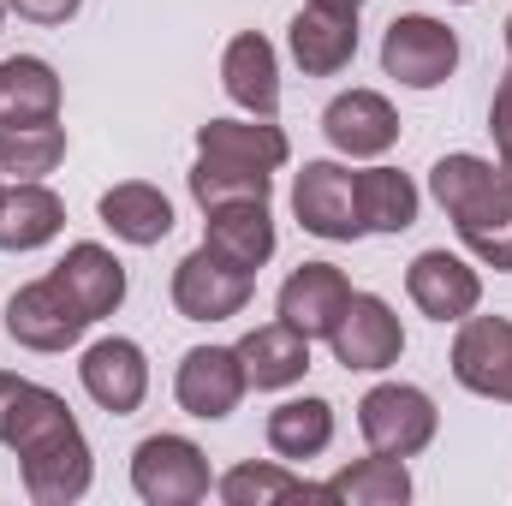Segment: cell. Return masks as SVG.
I'll list each match as a JSON object with an SVG mask.
<instances>
[{
    "instance_id": "cell-31",
    "label": "cell",
    "mask_w": 512,
    "mask_h": 506,
    "mask_svg": "<svg viewBox=\"0 0 512 506\" xmlns=\"http://www.w3.org/2000/svg\"><path fill=\"white\" fill-rule=\"evenodd\" d=\"M489 131H495V143H501V167H512V72L501 78V90H495V108H489Z\"/></svg>"
},
{
    "instance_id": "cell-11",
    "label": "cell",
    "mask_w": 512,
    "mask_h": 506,
    "mask_svg": "<svg viewBox=\"0 0 512 506\" xmlns=\"http://www.w3.org/2000/svg\"><path fill=\"white\" fill-rule=\"evenodd\" d=\"M84 328L90 322L66 304V292L54 280H30L24 292L6 298V334L30 352H66V346H78Z\"/></svg>"
},
{
    "instance_id": "cell-32",
    "label": "cell",
    "mask_w": 512,
    "mask_h": 506,
    "mask_svg": "<svg viewBox=\"0 0 512 506\" xmlns=\"http://www.w3.org/2000/svg\"><path fill=\"white\" fill-rule=\"evenodd\" d=\"M18 18H30V24H66L84 0H6Z\"/></svg>"
},
{
    "instance_id": "cell-30",
    "label": "cell",
    "mask_w": 512,
    "mask_h": 506,
    "mask_svg": "<svg viewBox=\"0 0 512 506\" xmlns=\"http://www.w3.org/2000/svg\"><path fill=\"white\" fill-rule=\"evenodd\" d=\"M191 197L203 209H221V203H268V173L262 167H233V161H215V155H197L191 167Z\"/></svg>"
},
{
    "instance_id": "cell-4",
    "label": "cell",
    "mask_w": 512,
    "mask_h": 506,
    "mask_svg": "<svg viewBox=\"0 0 512 506\" xmlns=\"http://www.w3.org/2000/svg\"><path fill=\"white\" fill-rule=\"evenodd\" d=\"M131 489L149 506H191L209 495V459L185 435H149L131 453Z\"/></svg>"
},
{
    "instance_id": "cell-36",
    "label": "cell",
    "mask_w": 512,
    "mask_h": 506,
    "mask_svg": "<svg viewBox=\"0 0 512 506\" xmlns=\"http://www.w3.org/2000/svg\"><path fill=\"white\" fill-rule=\"evenodd\" d=\"M0 197H6V191H0Z\"/></svg>"
},
{
    "instance_id": "cell-33",
    "label": "cell",
    "mask_w": 512,
    "mask_h": 506,
    "mask_svg": "<svg viewBox=\"0 0 512 506\" xmlns=\"http://www.w3.org/2000/svg\"><path fill=\"white\" fill-rule=\"evenodd\" d=\"M18 393H24V381L6 376L0 370V441H6V429H12V411H18Z\"/></svg>"
},
{
    "instance_id": "cell-12",
    "label": "cell",
    "mask_w": 512,
    "mask_h": 506,
    "mask_svg": "<svg viewBox=\"0 0 512 506\" xmlns=\"http://www.w3.org/2000/svg\"><path fill=\"white\" fill-rule=\"evenodd\" d=\"M346 304H352V280L334 262H304L280 286V322H292L304 340H328Z\"/></svg>"
},
{
    "instance_id": "cell-14",
    "label": "cell",
    "mask_w": 512,
    "mask_h": 506,
    "mask_svg": "<svg viewBox=\"0 0 512 506\" xmlns=\"http://www.w3.org/2000/svg\"><path fill=\"white\" fill-rule=\"evenodd\" d=\"M405 292H411V304H417L423 316H435V322H465V316L477 310V298H483V280H477V268H465L459 256L423 251L405 268Z\"/></svg>"
},
{
    "instance_id": "cell-8",
    "label": "cell",
    "mask_w": 512,
    "mask_h": 506,
    "mask_svg": "<svg viewBox=\"0 0 512 506\" xmlns=\"http://www.w3.org/2000/svg\"><path fill=\"white\" fill-rule=\"evenodd\" d=\"M328 346H334V358L346 370H387V364H399L405 334H399V316L387 310L376 292H352V304L340 310Z\"/></svg>"
},
{
    "instance_id": "cell-3",
    "label": "cell",
    "mask_w": 512,
    "mask_h": 506,
    "mask_svg": "<svg viewBox=\"0 0 512 506\" xmlns=\"http://www.w3.org/2000/svg\"><path fill=\"white\" fill-rule=\"evenodd\" d=\"M358 429H364L370 453L411 459V453H423L435 441V399L423 387H405V381L370 387L364 405H358Z\"/></svg>"
},
{
    "instance_id": "cell-24",
    "label": "cell",
    "mask_w": 512,
    "mask_h": 506,
    "mask_svg": "<svg viewBox=\"0 0 512 506\" xmlns=\"http://www.w3.org/2000/svg\"><path fill=\"white\" fill-rule=\"evenodd\" d=\"M60 114V78L36 54L0 60V120H54Z\"/></svg>"
},
{
    "instance_id": "cell-21",
    "label": "cell",
    "mask_w": 512,
    "mask_h": 506,
    "mask_svg": "<svg viewBox=\"0 0 512 506\" xmlns=\"http://www.w3.org/2000/svg\"><path fill=\"white\" fill-rule=\"evenodd\" d=\"M66 227V203L42 179H18L0 197V251H36Z\"/></svg>"
},
{
    "instance_id": "cell-9",
    "label": "cell",
    "mask_w": 512,
    "mask_h": 506,
    "mask_svg": "<svg viewBox=\"0 0 512 506\" xmlns=\"http://www.w3.org/2000/svg\"><path fill=\"white\" fill-rule=\"evenodd\" d=\"M245 387L251 381H245V364H239V346H197V352H185L179 358V381H173L179 405L191 417H203V423L239 411Z\"/></svg>"
},
{
    "instance_id": "cell-28",
    "label": "cell",
    "mask_w": 512,
    "mask_h": 506,
    "mask_svg": "<svg viewBox=\"0 0 512 506\" xmlns=\"http://www.w3.org/2000/svg\"><path fill=\"white\" fill-rule=\"evenodd\" d=\"M358 221H364V233H405L417 221V185L399 167L358 173Z\"/></svg>"
},
{
    "instance_id": "cell-16",
    "label": "cell",
    "mask_w": 512,
    "mask_h": 506,
    "mask_svg": "<svg viewBox=\"0 0 512 506\" xmlns=\"http://www.w3.org/2000/svg\"><path fill=\"white\" fill-rule=\"evenodd\" d=\"M358 54V12H340V6H304L292 18V60L310 72V78H334L346 72Z\"/></svg>"
},
{
    "instance_id": "cell-35",
    "label": "cell",
    "mask_w": 512,
    "mask_h": 506,
    "mask_svg": "<svg viewBox=\"0 0 512 506\" xmlns=\"http://www.w3.org/2000/svg\"><path fill=\"white\" fill-rule=\"evenodd\" d=\"M507 54H512V18H507Z\"/></svg>"
},
{
    "instance_id": "cell-25",
    "label": "cell",
    "mask_w": 512,
    "mask_h": 506,
    "mask_svg": "<svg viewBox=\"0 0 512 506\" xmlns=\"http://www.w3.org/2000/svg\"><path fill=\"white\" fill-rule=\"evenodd\" d=\"M328 441H334V405L328 399L310 393V399H286L268 411V447L280 459H316V453H328Z\"/></svg>"
},
{
    "instance_id": "cell-23",
    "label": "cell",
    "mask_w": 512,
    "mask_h": 506,
    "mask_svg": "<svg viewBox=\"0 0 512 506\" xmlns=\"http://www.w3.org/2000/svg\"><path fill=\"white\" fill-rule=\"evenodd\" d=\"M102 221H108L114 239H126V245H161V239L173 233V203H167L155 185L126 179V185L102 191Z\"/></svg>"
},
{
    "instance_id": "cell-5",
    "label": "cell",
    "mask_w": 512,
    "mask_h": 506,
    "mask_svg": "<svg viewBox=\"0 0 512 506\" xmlns=\"http://www.w3.org/2000/svg\"><path fill=\"white\" fill-rule=\"evenodd\" d=\"M382 66L387 78H399L405 90H435L453 78L459 66V36L441 18H393L382 36Z\"/></svg>"
},
{
    "instance_id": "cell-18",
    "label": "cell",
    "mask_w": 512,
    "mask_h": 506,
    "mask_svg": "<svg viewBox=\"0 0 512 506\" xmlns=\"http://www.w3.org/2000/svg\"><path fill=\"white\" fill-rule=\"evenodd\" d=\"M221 78H227V96L251 114V120H274L280 108V66H274V48L268 36H233L227 42V60H221Z\"/></svg>"
},
{
    "instance_id": "cell-13",
    "label": "cell",
    "mask_w": 512,
    "mask_h": 506,
    "mask_svg": "<svg viewBox=\"0 0 512 506\" xmlns=\"http://www.w3.org/2000/svg\"><path fill=\"white\" fill-rule=\"evenodd\" d=\"M48 280L66 292V304H72L84 322L114 316V310H120V298H126V268H120V256L102 251V245H72V251L54 262V274H48Z\"/></svg>"
},
{
    "instance_id": "cell-10",
    "label": "cell",
    "mask_w": 512,
    "mask_h": 506,
    "mask_svg": "<svg viewBox=\"0 0 512 506\" xmlns=\"http://www.w3.org/2000/svg\"><path fill=\"white\" fill-rule=\"evenodd\" d=\"M453 376H459V387H471L483 399H507L512 405V322L507 316H471L459 328Z\"/></svg>"
},
{
    "instance_id": "cell-27",
    "label": "cell",
    "mask_w": 512,
    "mask_h": 506,
    "mask_svg": "<svg viewBox=\"0 0 512 506\" xmlns=\"http://www.w3.org/2000/svg\"><path fill=\"white\" fill-rule=\"evenodd\" d=\"M322 495L328 501H352V506H399V501H411V471H405V459L376 453V459H358L340 477H328Z\"/></svg>"
},
{
    "instance_id": "cell-15",
    "label": "cell",
    "mask_w": 512,
    "mask_h": 506,
    "mask_svg": "<svg viewBox=\"0 0 512 506\" xmlns=\"http://www.w3.org/2000/svg\"><path fill=\"white\" fill-rule=\"evenodd\" d=\"M78 376H84V393H90L108 417H131V411L143 405V393H149V364H143V352H137L131 340H96V346L84 352Z\"/></svg>"
},
{
    "instance_id": "cell-20",
    "label": "cell",
    "mask_w": 512,
    "mask_h": 506,
    "mask_svg": "<svg viewBox=\"0 0 512 506\" xmlns=\"http://www.w3.org/2000/svg\"><path fill=\"white\" fill-rule=\"evenodd\" d=\"M209 215V251L233 268H262L274 256V221H268V203H221V209H203Z\"/></svg>"
},
{
    "instance_id": "cell-7",
    "label": "cell",
    "mask_w": 512,
    "mask_h": 506,
    "mask_svg": "<svg viewBox=\"0 0 512 506\" xmlns=\"http://www.w3.org/2000/svg\"><path fill=\"white\" fill-rule=\"evenodd\" d=\"M292 209H298V227L316 233V239H358L364 221H358V179L340 167V161H310L292 185Z\"/></svg>"
},
{
    "instance_id": "cell-1",
    "label": "cell",
    "mask_w": 512,
    "mask_h": 506,
    "mask_svg": "<svg viewBox=\"0 0 512 506\" xmlns=\"http://www.w3.org/2000/svg\"><path fill=\"white\" fill-rule=\"evenodd\" d=\"M6 447L18 453V471H24L30 501L66 506L90 489V441H84L78 417L66 411V399L54 387L24 381L18 411H12V429H6Z\"/></svg>"
},
{
    "instance_id": "cell-17",
    "label": "cell",
    "mask_w": 512,
    "mask_h": 506,
    "mask_svg": "<svg viewBox=\"0 0 512 506\" xmlns=\"http://www.w3.org/2000/svg\"><path fill=\"white\" fill-rule=\"evenodd\" d=\"M322 131L346 155H382V149H393V137H399V114H393V102L376 96V90H346V96L328 102Z\"/></svg>"
},
{
    "instance_id": "cell-34",
    "label": "cell",
    "mask_w": 512,
    "mask_h": 506,
    "mask_svg": "<svg viewBox=\"0 0 512 506\" xmlns=\"http://www.w3.org/2000/svg\"><path fill=\"white\" fill-rule=\"evenodd\" d=\"M310 6H340V12H358L364 0H310Z\"/></svg>"
},
{
    "instance_id": "cell-6",
    "label": "cell",
    "mask_w": 512,
    "mask_h": 506,
    "mask_svg": "<svg viewBox=\"0 0 512 506\" xmlns=\"http://www.w3.org/2000/svg\"><path fill=\"white\" fill-rule=\"evenodd\" d=\"M251 286H256L251 268L221 262L209 245L191 251L173 268V304H179L185 322H227V316H239L251 304Z\"/></svg>"
},
{
    "instance_id": "cell-19",
    "label": "cell",
    "mask_w": 512,
    "mask_h": 506,
    "mask_svg": "<svg viewBox=\"0 0 512 506\" xmlns=\"http://www.w3.org/2000/svg\"><path fill=\"white\" fill-rule=\"evenodd\" d=\"M239 364H245V381L274 393V387H292L310 370V340L292 328V322H268V328H251L239 340Z\"/></svg>"
},
{
    "instance_id": "cell-22",
    "label": "cell",
    "mask_w": 512,
    "mask_h": 506,
    "mask_svg": "<svg viewBox=\"0 0 512 506\" xmlns=\"http://www.w3.org/2000/svg\"><path fill=\"white\" fill-rule=\"evenodd\" d=\"M197 155L274 173L286 161V137H280V126H268V120H209V126H197Z\"/></svg>"
},
{
    "instance_id": "cell-29",
    "label": "cell",
    "mask_w": 512,
    "mask_h": 506,
    "mask_svg": "<svg viewBox=\"0 0 512 506\" xmlns=\"http://www.w3.org/2000/svg\"><path fill=\"white\" fill-rule=\"evenodd\" d=\"M221 501L227 506H280V501H328L322 483H304L280 465H233L221 477Z\"/></svg>"
},
{
    "instance_id": "cell-26",
    "label": "cell",
    "mask_w": 512,
    "mask_h": 506,
    "mask_svg": "<svg viewBox=\"0 0 512 506\" xmlns=\"http://www.w3.org/2000/svg\"><path fill=\"white\" fill-rule=\"evenodd\" d=\"M66 155L60 120H0V173L12 179H42Z\"/></svg>"
},
{
    "instance_id": "cell-2",
    "label": "cell",
    "mask_w": 512,
    "mask_h": 506,
    "mask_svg": "<svg viewBox=\"0 0 512 506\" xmlns=\"http://www.w3.org/2000/svg\"><path fill=\"white\" fill-rule=\"evenodd\" d=\"M429 191L459 227V239L489 268L512 274V179L483 155H441L429 167Z\"/></svg>"
}]
</instances>
